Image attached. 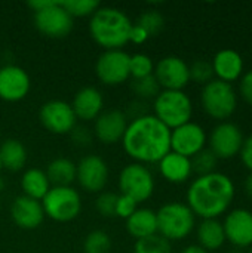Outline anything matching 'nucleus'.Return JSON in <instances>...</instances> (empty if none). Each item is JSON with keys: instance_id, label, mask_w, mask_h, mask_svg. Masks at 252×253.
I'll return each mask as SVG.
<instances>
[{"instance_id": "f257e3e1", "label": "nucleus", "mask_w": 252, "mask_h": 253, "mask_svg": "<svg viewBox=\"0 0 252 253\" xmlns=\"http://www.w3.org/2000/svg\"><path fill=\"white\" fill-rule=\"evenodd\" d=\"M122 142L137 163H159L171 151V129L154 116L144 114L128 125Z\"/></svg>"}, {"instance_id": "f03ea898", "label": "nucleus", "mask_w": 252, "mask_h": 253, "mask_svg": "<svg viewBox=\"0 0 252 253\" xmlns=\"http://www.w3.org/2000/svg\"><path fill=\"white\" fill-rule=\"evenodd\" d=\"M187 206L203 219H217L226 213L235 199L232 178L221 172L198 176L187 190Z\"/></svg>"}, {"instance_id": "7ed1b4c3", "label": "nucleus", "mask_w": 252, "mask_h": 253, "mask_svg": "<svg viewBox=\"0 0 252 253\" xmlns=\"http://www.w3.org/2000/svg\"><path fill=\"white\" fill-rule=\"evenodd\" d=\"M132 22L128 15L117 7H98L89 21L92 39L105 50L120 49L129 42Z\"/></svg>"}, {"instance_id": "20e7f679", "label": "nucleus", "mask_w": 252, "mask_h": 253, "mask_svg": "<svg viewBox=\"0 0 252 253\" xmlns=\"http://www.w3.org/2000/svg\"><path fill=\"white\" fill-rule=\"evenodd\" d=\"M34 12L36 28L50 37L62 39L73 30V18L56 0H30L27 3Z\"/></svg>"}, {"instance_id": "39448f33", "label": "nucleus", "mask_w": 252, "mask_h": 253, "mask_svg": "<svg viewBox=\"0 0 252 253\" xmlns=\"http://www.w3.org/2000/svg\"><path fill=\"white\" fill-rule=\"evenodd\" d=\"M157 233L166 240H183L195 228L196 215L192 209L180 202H171L163 205L156 212Z\"/></svg>"}, {"instance_id": "423d86ee", "label": "nucleus", "mask_w": 252, "mask_h": 253, "mask_svg": "<svg viewBox=\"0 0 252 253\" xmlns=\"http://www.w3.org/2000/svg\"><path fill=\"white\" fill-rule=\"evenodd\" d=\"M154 117L171 130L189 123L193 114L190 96L183 90H162L154 98Z\"/></svg>"}, {"instance_id": "0eeeda50", "label": "nucleus", "mask_w": 252, "mask_h": 253, "mask_svg": "<svg viewBox=\"0 0 252 253\" xmlns=\"http://www.w3.org/2000/svg\"><path fill=\"white\" fill-rule=\"evenodd\" d=\"M201 102L208 116L217 120H226L236 111L238 95L232 83L215 79L203 84Z\"/></svg>"}, {"instance_id": "6e6552de", "label": "nucleus", "mask_w": 252, "mask_h": 253, "mask_svg": "<svg viewBox=\"0 0 252 253\" xmlns=\"http://www.w3.org/2000/svg\"><path fill=\"white\" fill-rule=\"evenodd\" d=\"M45 215L56 222H70L80 213L82 200L73 187H50L42 199Z\"/></svg>"}, {"instance_id": "1a4fd4ad", "label": "nucleus", "mask_w": 252, "mask_h": 253, "mask_svg": "<svg viewBox=\"0 0 252 253\" xmlns=\"http://www.w3.org/2000/svg\"><path fill=\"white\" fill-rule=\"evenodd\" d=\"M119 188L122 194L134 199L137 203L146 202L154 191V178L149 168L141 163L125 166L119 176Z\"/></svg>"}, {"instance_id": "9d476101", "label": "nucleus", "mask_w": 252, "mask_h": 253, "mask_svg": "<svg viewBox=\"0 0 252 253\" xmlns=\"http://www.w3.org/2000/svg\"><path fill=\"white\" fill-rule=\"evenodd\" d=\"M129 59L131 55L120 49L105 50L97 59L95 74L101 83L108 86H117L120 83H125L131 77Z\"/></svg>"}, {"instance_id": "9b49d317", "label": "nucleus", "mask_w": 252, "mask_h": 253, "mask_svg": "<svg viewBox=\"0 0 252 253\" xmlns=\"http://www.w3.org/2000/svg\"><path fill=\"white\" fill-rule=\"evenodd\" d=\"M242 129L233 122H221L209 135V150L217 159H232L239 154L244 144Z\"/></svg>"}, {"instance_id": "f8f14e48", "label": "nucleus", "mask_w": 252, "mask_h": 253, "mask_svg": "<svg viewBox=\"0 0 252 253\" xmlns=\"http://www.w3.org/2000/svg\"><path fill=\"white\" fill-rule=\"evenodd\" d=\"M160 87L165 90H183L190 82L189 64L175 55H169L162 58L153 71Z\"/></svg>"}, {"instance_id": "ddd939ff", "label": "nucleus", "mask_w": 252, "mask_h": 253, "mask_svg": "<svg viewBox=\"0 0 252 253\" xmlns=\"http://www.w3.org/2000/svg\"><path fill=\"white\" fill-rule=\"evenodd\" d=\"M40 122L49 132L64 135L70 133L76 127L77 117L71 108V104L61 99H52L42 105Z\"/></svg>"}, {"instance_id": "4468645a", "label": "nucleus", "mask_w": 252, "mask_h": 253, "mask_svg": "<svg viewBox=\"0 0 252 253\" xmlns=\"http://www.w3.org/2000/svg\"><path fill=\"white\" fill-rule=\"evenodd\" d=\"M206 132L205 129L195 123L189 122L171 130V151L192 159L201 150L205 148Z\"/></svg>"}, {"instance_id": "2eb2a0df", "label": "nucleus", "mask_w": 252, "mask_h": 253, "mask_svg": "<svg viewBox=\"0 0 252 253\" xmlns=\"http://www.w3.org/2000/svg\"><path fill=\"white\" fill-rule=\"evenodd\" d=\"M76 179L88 193L104 190L108 181V166L100 156H85L76 165Z\"/></svg>"}, {"instance_id": "dca6fc26", "label": "nucleus", "mask_w": 252, "mask_h": 253, "mask_svg": "<svg viewBox=\"0 0 252 253\" xmlns=\"http://www.w3.org/2000/svg\"><path fill=\"white\" fill-rule=\"evenodd\" d=\"M30 76L18 65L7 64L0 68V99L18 102L30 92Z\"/></svg>"}, {"instance_id": "f3484780", "label": "nucleus", "mask_w": 252, "mask_h": 253, "mask_svg": "<svg viewBox=\"0 0 252 253\" xmlns=\"http://www.w3.org/2000/svg\"><path fill=\"white\" fill-rule=\"evenodd\" d=\"M226 240L238 248L252 246V212L248 209H233L223 222Z\"/></svg>"}, {"instance_id": "a211bd4d", "label": "nucleus", "mask_w": 252, "mask_h": 253, "mask_svg": "<svg viewBox=\"0 0 252 253\" xmlns=\"http://www.w3.org/2000/svg\"><path fill=\"white\" fill-rule=\"evenodd\" d=\"M126 127V114L120 110L104 111L95 120V135L102 144H116L122 141Z\"/></svg>"}, {"instance_id": "6ab92c4d", "label": "nucleus", "mask_w": 252, "mask_h": 253, "mask_svg": "<svg viewBox=\"0 0 252 253\" xmlns=\"http://www.w3.org/2000/svg\"><path fill=\"white\" fill-rule=\"evenodd\" d=\"M12 221L22 230H34L40 227L45 219V212L39 200L27 196H19L10 206Z\"/></svg>"}, {"instance_id": "aec40b11", "label": "nucleus", "mask_w": 252, "mask_h": 253, "mask_svg": "<svg viewBox=\"0 0 252 253\" xmlns=\"http://www.w3.org/2000/svg\"><path fill=\"white\" fill-rule=\"evenodd\" d=\"M211 64L214 74L218 77V80L227 83L241 79L244 74V58L238 50L230 47L218 50Z\"/></svg>"}, {"instance_id": "412c9836", "label": "nucleus", "mask_w": 252, "mask_h": 253, "mask_svg": "<svg viewBox=\"0 0 252 253\" xmlns=\"http://www.w3.org/2000/svg\"><path fill=\"white\" fill-rule=\"evenodd\" d=\"M102 107H104V98L101 92L92 86L82 87L74 95V99L71 104V108L76 117L80 120H86V122L97 119L101 114Z\"/></svg>"}, {"instance_id": "4be33fe9", "label": "nucleus", "mask_w": 252, "mask_h": 253, "mask_svg": "<svg viewBox=\"0 0 252 253\" xmlns=\"http://www.w3.org/2000/svg\"><path fill=\"white\" fill-rule=\"evenodd\" d=\"M159 170H160V175L168 182H172V184L186 182L193 173L190 159L181 154H177L174 151H169L159 162Z\"/></svg>"}, {"instance_id": "5701e85b", "label": "nucleus", "mask_w": 252, "mask_h": 253, "mask_svg": "<svg viewBox=\"0 0 252 253\" xmlns=\"http://www.w3.org/2000/svg\"><path fill=\"white\" fill-rule=\"evenodd\" d=\"M126 230L137 240H141V239L157 234L156 212L151 211V209H147V208L137 209L126 219Z\"/></svg>"}, {"instance_id": "b1692460", "label": "nucleus", "mask_w": 252, "mask_h": 253, "mask_svg": "<svg viewBox=\"0 0 252 253\" xmlns=\"http://www.w3.org/2000/svg\"><path fill=\"white\" fill-rule=\"evenodd\" d=\"M198 242L205 251H217L226 242L223 222L218 219H203L198 227Z\"/></svg>"}, {"instance_id": "393cba45", "label": "nucleus", "mask_w": 252, "mask_h": 253, "mask_svg": "<svg viewBox=\"0 0 252 253\" xmlns=\"http://www.w3.org/2000/svg\"><path fill=\"white\" fill-rule=\"evenodd\" d=\"M0 162H1V168L10 172L21 170L27 162V150L24 144L13 138L6 139L0 145Z\"/></svg>"}, {"instance_id": "a878e982", "label": "nucleus", "mask_w": 252, "mask_h": 253, "mask_svg": "<svg viewBox=\"0 0 252 253\" xmlns=\"http://www.w3.org/2000/svg\"><path fill=\"white\" fill-rule=\"evenodd\" d=\"M45 173L53 187H70L76 179V165L65 157H58L48 165Z\"/></svg>"}, {"instance_id": "bb28decb", "label": "nucleus", "mask_w": 252, "mask_h": 253, "mask_svg": "<svg viewBox=\"0 0 252 253\" xmlns=\"http://www.w3.org/2000/svg\"><path fill=\"white\" fill-rule=\"evenodd\" d=\"M21 188L24 191L22 196H27L34 200H42L50 190V184L43 170L28 169L21 178Z\"/></svg>"}, {"instance_id": "cd10ccee", "label": "nucleus", "mask_w": 252, "mask_h": 253, "mask_svg": "<svg viewBox=\"0 0 252 253\" xmlns=\"http://www.w3.org/2000/svg\"><path fill=\"white\" fill-rule=\"evenodd\" d=\"M134 253H172L169 240L160 234H154L141 240H137Z\"/></svg>"}, {"instance_id": "c85d7f7f", "label": "nucleus", "mask_w": 252, "mask_h": 253, "mask_svg": "<svg viewBox=\"0 0 252 253\" xmlns=\"http://www.w3.org/2000/svg\"><path fill=\"white\" fill-rule=\"evenodd\" d=\"M85 253H110L111 252V239L105 231L95 230L91 231L83 242Z\"/></svg>"}, {"instance_id": "c756f323", "label": "nucleus", "mask_w": 252, "mask_h": 253, "mask_svg": "<svg viewBox=\"0 0 252 253\" xmlns=\"http://www.w3.org/2000/svg\"><path fill=\"white\" fill-rule=\"evenodd\" d=\"M190 162H192V170L198 173L199 176H202V175L215 172L218 159L209 148H203L198 154H195L190 159Z\"/></svg>"}, {"instance_id": "7c9ffc66", "label": "nucleus", "mask_w": 252, "mask_h": 253, "mask_svg": "<svg viewBox=\"0 0 252 253\" xmlns=\"http://www.w3.org/2000/svg\"><path fill=\"white\" fill-rule=\"evenodd\" d=\"M131 89L137 96H140L143 99H149V98H156L159 95L160 86H159L156 77L151 74V76L141 77V79H132Z\"/></svg>"}, {"instance_id": "2f4dec72", "label": "nucleus", "mask_w": 252, "mask_h": 253, "mask_svg": "<svg viewBox=\"0 0 252 253\" xmlns=\"http://www.w3.org/2000/svg\"><path fill=\"white\" fill-rule=\"evenodd\" d=\"M59 3L71 18H82L88 15L92 16V13L100 7V1L97 0H67Z\"/></svg>"}, {"instance_id": "473e14b6", "label": "nucleus", "mask_w": 252, "mask_h": 253, "mask_svg": "<svg viewBox=\"0 0 252 253\" xmlns=\"http://www.w3.org/2000/svg\"><path fill=\"white\" fill-rule=\"evenodd\" d=\"M154 71V64L151 58L146 53H135L129 59V73L132 79H141L151 76Z\"/></svg>"}, {"instance_id": "72a5a7b5", "label": "nucleus", "mask_w": 252, "mask_h": 253, "mask_svg": "<svg viewBox=\"0 0 252 253\" xmlns=\"http://www.w3.org/2000/svg\"><path fill=\"white\" fill-rule=\"evenodd\" d=\"M137 24L140 27H143L147 34L151 37V36H156L159 34L163 27H165V18L163 15L159 12V10H146L140 15Z\"/></svg>"}, {"instance_id": "f704fd0d", "label": "nucleus", "mask_w": 252, "mask_h": 253, "mask_svg": "<svg viewBox=\"0 0 252 253\" xmlns=\"http://www.w3.org/2000/svg\"><path fill=\"white\" fill-rule=\"evenodd\" d=\"M189 71H190V80L196 83H202V84L209 83L214 77L212 64L205 59L195 61L192 65H189Z\"/></svg>"}, {"instance_id": "c9c22d12", "label": "nucleus", "mask_w": 252, "mask_h": 253, "mask_svg": "<svg viewBox=\"0 0 252 253\" xmlns=\"http://www.w3.org/2000/svg\"><path fill=\"white\" fill-rule=\"evenodd\" d=\"M117 194L114 193H102L98 196L97 199V211L107 218H113L116 216V203H117Z\"/></svg>"}, {"instance_id": "e433bc0d", "label": "nucleus", "mask_w": 252, "mask_h": 253, "mask_svg": "<svg viewBox=\"0 0 252 253\" xmlns=\"http://www.w3.org/2000/svg\"><path fill=\"white\" fill-rule=\"evenodd\" d=\"M137 202L125 194H120L117 197V203H116V216L128 219L135 211H137Z\"/></svg>"}, {"instance_id": "4c0bfd02", "label": "nucleus", "mask_w": 252, "mask_h": 253, "mask_svg": "<svg viewBox=\"0 0 252 253\" xmlns=\"http://www.w3.org/2000/svg\"><path fill=\"white\" fill-rule=\"evenodd\" d=\"M239 90L242 98L252 107V70L242 74L239 82Z\"/></svg>"}, {"instance_id": "58836bf2", "label": "nucleus", "mask_w": 252, "mask_h": 253, "mask_svg": "<svg viewBox=\"0 0 252 253\" xmlns=\"http://www.w3.org/2000/svg\"><path fill=\"white\" fill-rule=\"evenodd\" d=\"M239 154H241L242 163L252 172V133L248 138L244 139V144H242Z\"/></svg>"}, {"instance_id": "ea45409f", "label": "nucleus", "mask_w": 252, "mask_h": 253, "mask_svg": "<svg viewBox=\"0 0 252 253\" xmlns=\"http://www.w3.org/2000/svg\"><path fill=\"white\" fill-rule=\"evenodd\" d=\"M150 39V36L147 34V31L140 27L138 24H134L131 27V31H129V42L135 43V44H143L146 43L147 40Z\"/></svg>"}, {"instance_id": "a19ab883", "label": "nucleus", "mask_w": 252, "mask_h": 253, "mask_svg": "<svg viewBox=\"0 0 252 253\" xmlns=\"http://www.w3.org/2000/svg\"><path fill=\"white\" fill-rule=\"evenodd\" d=\"M70 133L73 135V139H74L77 144H80V145H88V144L91 142V136H89L88 129H83V127H74Z\"/></svg>"}, {"instance_id": "79ce46f5", "label": "nucleus", "mask_w": 252, "mask_h": 253, "mask_svg": "<svg viewBox=\"0 0 252 253\" xmlns=\"http://www.w3.org/2000/svg\"><path fill=\"white\" fill-rule=\"evenodd\" d=\"M181 253H209L208 251H205L203 248H201L199 245H190L186 249H183Z\"/></svg>"}, {"instance_id": "37998d69", "label": "nucleus", "mask_w": 252, "mask_h": 253, "mask_svg": "<svg viewBox=\"0 0 252 253\" xmlns=\"http://www.w3.org/2000/svg\"><path fill=\"white\" fill-rule=\"evenodd\" d=\"M247 191H248V194L252 197V172L251 175L248 176V179H247Z\"/></svg>"}, {"instance_id": "c03bdc74", "label": "nucleus", "mask_w": 252, "mask_h": 253, "mask_svg": "<svg viewBox=\"0 0 252 253\" xmlns=\"http://www.w3.org/2000/svg\"><path fill=\"white\" fill-rule=\"evenodd\" d=\"M1 169H3V168H1V162H0V172H1Z\"/></svg>"}, {"instance_id": "a18cd8bd", "label": "nucleus", "mask_w": 252, "mask_h": 253, "mask_svg": "<svg viewBox=\"0 0 252 253\" xmlns=\"http://www.w3.org/2000/svg\"><path fill=\"white\" fill-rule=\"evenodd\" d=\"M250 253H252V246H251V248H250Z\"/></svg>"}, {"instance_id": "49530a36", "label": "nucleus", "mask_w": 252, "mask_h": 253, "mask_svg": "<svg viewBox=\"0 0 252 253\" xmlns=\"http://www.w3.org/2000/svg\"><path fill=\"white\" fill-rule=\"evenodd\" d=\"M0 205H1V200H0Z\"/></svg>"}]
</instances>
